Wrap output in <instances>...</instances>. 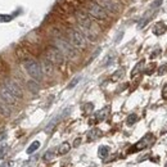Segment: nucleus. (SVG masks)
<instances>
[{"label":"nucleus","mask_w":167,"mask_h":167,"mask_svg":"<svg viewBox=\"0 0 167 167\" xmlns=\"http://www.w3.org/2000/svg\"><path fill=\"white\" fill-rule=\"evenodd\" d=\"M51 40H53V45H55L57 48H58L66 58H68V59H76L77 58V55H79L77 49L71 44V42L68 41V39H67L62 32H59L58 30H57L53 35H51Z\"/></svg>","instance_id":"1"},{"label":"nucleus","mask_w":167,"mask_h":167,"mask_svg":"<svg viewBox=\"0 0 167 167\" xmlns=\"http://www.w3.org/2000/svg\"><path fill=\"white\" fill-rule=\"evenodd\" d=\"M64 36L68 39V41L72 44L76 49L82 50L86 48V37L82 35V32L77 28L73 27H67L64 30Z\"/></svg>","instance_id":"2"},{"label":"nucleus","mask_w":167,"mask_h":167,"mask_svg":"<svg viewBox=\"0 0 167 167\" xmlns=\"http://www.w3.org/2000/svg\"><path fill=\"white\" fill-rule=\"evenodd\" d=\"M85 11L88 12V14L91 18H94V20L97 21H106L109 13L104 9L102 5H99V4L95 2H88L86 3V7H85Z\"/></svg>","instance_id":"3"},{"label":"nucleus","mask_w":167,"mask_h":167,"mask_svg":"<svg viewBox=\"0 0 167 167\" xmlns=\"http://www.w3.org/2000/svg\"><path fill=\"white\" fill-rule=\"evenodd\" d=\"M23 66H25V70L26 72L28 73L32 77V80H36V81H41L42 80V70H41V66L37 60H35L33 58H27L26 60H23Z\"/></svg>","instance_id":"4"},{"label":"nucleus","mask_w":167,"mask_h":167,"mask_svg":"<svg viewBox=\"0 0 167 167\" xmlns=\"http://www.w3.org/2000/svg\"><path fill=\"white\" fill-rule=\"evenodd\" d=\"M45 57L55 66H62L66 59V57L62 54V51L55 45H48L45 48Z\"/></svg>","instance_id":"5"},{"label":"nucleus","mask_w":167,"mask_h":167,"mask_svg":"<svg viewBox=\"0 0 167 167\" xmlns=\"http://www.w3.org/2000/svg\"><path fill=\"white\" fill-rule=\"evenodd\" d=\"M3 85H4V86H5L17 99H22L23 91H22V88L20 86V85H18L17 81H14V80H12V79H5V80L3 81Z\"/></svg>","instance_id":"6"},{"label":"nucleus","mask_w":167,"mask_h":167,"mask_svg":"<svg viewBox=\"0 0 167 167\" xmlns=\"http://www.w3.org/2000/svg\"><path fill=\"white\" fill-rule=\"evenodd\" d=\"M154 136H153V134H147V135L143 138V139H140L139 141L136 143L135 145H134L130 152H136V150H143V149H147V148H149L150 145H153V143H154Z\"/></svg>","instance_id":"7"},{"label":"nucleus","mask_w":167,"mask_h":167,"mask_svg":"<svg viewBox=\"0 0 167 167\" xmlns=\"http://www.w3.org/2000/svg\"><path fill=\"white\" fill-rule=\"evenodd\" d=\"M99 5H102L108 13L116 14L121 11V4L116 0H95Z\"/></svg>","instance_id":"8"},{"label":"nucleus","mask_w":167,"mask_h":167,"mask_svg":"<svg viewBox=\"0 0 167 167\" xmlns=\"http://www.w3.org/2000/svg\"><path fill=\"white\" fill-rule=\"evenodd\" d=\"M0 97H2V99L5 100L9 106H14V104L17 103V98L14 97V95L9 91V90L4 86L3 84L0 85Z\"/></svg>","instance_id":"9"},{"label":"nucleus","mask_w":167,"mask_h":167,"mask_svg":"<svg viewBox=\"0 0 167 167\" xmlns=\"http://www.w3.org/2000/svg\"><path fill=\"white\" fill-rule=\"evenodd\" d=\"M40 66H41V70H42V73L46 75V76H51L54 72V64L46 58L44 55L40 60Z\"/></svg>","instance_id":"10"},{"label":"nucleus","mask_w":167,"mask_h":167,"mask_svg":"<svg viewBox=\"0 0 167 167\" xmlns=\"http://www.w3.org/2000/svg\"><path fill=\"white\" fill-rule=\"evenodd\" d=\"M0 114L4 117H9L12 114V109L9 108V104L0 97Z\"/></svg>","instance_id":"11"},{"label":"nucleus","mask_w":167,"mask_h":167,"mask_svg":"<svg viewBox=\"0 0 167 167\" xmlns=\"http://www.w3.org/2000/svg\"><path fill=\"white\" fill-rule=\"evenodd\" d=\"M166 31H167V26L165 25L163 22H158L153 28V33L156 36H162Z\"/></svg>","instance_id":"12"},{"label":"nucleus","mask_w":167,"mask_h":167,"mask_svg":"<svg viewBox=\"0 0 167 167\" xmlns=\"http://www.w3.org/2000/svg\"><path fill=\"white\" fill-rule=\"evenodd\" d=\"M108 113H109V108L106 107V108L100 109V111H99L97 114H95V118H97V121H98V122H102V121H104V120L107 118Z\"/></svg>","instance_id":"13"},{"label":"nucleus","mask_w":167,"mask_h":167,"mask_svg":"<svg viewBox=\"0 0 167 167\" xmlns=\"http://www.w3.org/2000/svg\"><path fill=\"white\" fill-rule=\"evenodd\" d=\"M99 136H102V131L99 128H91L88 134V139L89 141H93V140H97Z\"/></svg>","instance_id":"14"},{"label":"nucleus","mask_w":167,"mask_h":167,"mask_svg":"<svg viewBox=\"0 0 167 167\" xmlns=\"http://www.w3.org/2000/svg\"><path fill=\"white\" fill-rule=\"evenodd\" d=\"M27 88H28V90H30L31 93H33V94L39 93V90H40V86H39V84H37L36 80L28 81V82H27Z\"/></svg>","instance_id":"15"},{"label":"nucleus","mask_w":167,"mask_h":167,"mask_svg":"<svg viewBox=\"0 0 167 167\" xmlns=\"http://www.w3.org/2000/svg\"><path fill=\"white\" fill-rule=\"evenodd\" d=\"M109 154V148L107 145H102V147H99V149H98V156H99V158H107Z\"/></svg>","instance_id":"16"},{"label":"nucleus","mask_w":167,"mask_h":167,"mask_svg":"<svg viewBox=\"0 0 167 167\" xmlns=\"http://www.w3.org/2000/svg\"><path fill=\"white\" fill-rule=\"evenodd\" d=\"M70 149H71V145L68 144V143H62V144L59 145V148H58V154H60V156L67 154L70 152Z\"/></svg>","instance_id":"17"},{"label":"nucleus","mask_w":167,"mask_h":167,"mask_svg":"<svg viewBox=\"0 0 167 167\" xmlns=\"http://www.w3.org/2000/svg\"><path fill=\"white\" fill-rule=\"evenodd\" d=\"M143 66H144V60H140L139 63H138L135 67H134V70H132V72H131V77H134V76H136L138 73H140V72H141Z\"/></svg>","instance_id":"18"},{"label":"nucleus","mask_w":167,"mask_h":167,"mask_svg":"<svg viewBox=\"0 0 167 167\" xmlns=\"http://www.w3.org/2000/svg\"><path fill=\"white\" fill-rule=\"evenodd\" d=\"M39 148H40V141H37V140L33 141L32 144L27 148V154H32L33 152H36L37 149H39Z\"/></svg>","instance_id":"19"},{"label":"nucleus","mask_w":167,"mask_h":167,"mask_svg":"<svg viewBox=\"0 0 167 167\" xmlns=\"http://www.w3.org/2000/svg\"><path fill=\"white\" fill-rule=\"evenodd\" d=\"M138 121V116L135 113H132V114H130V116L127 117V120H126V123H127V126H132L134 123H135Z\"/></svg>","instance_id":"20"},{"label":"nucleus","mask_w":167,"mask_h":167,"mask_svg":"<svg viewBox=\"0 0 167 167\" xmlns=\"http://www.w3.org/2000/svg\"><path fill=\"white\" fill-rule=\"evenodd\" d=\"M58 120H59V116H58V117H55V118H53V120L50 121V123H49V125L46 126L45 131H46V132H50L51 130H53V127H54V126L57 125V121H58Z\"/></svg>","instance_id":"21"},{"label":"nucleus","mask_w":167,"mask_h":167,"mask_svg":"<svg viewBox=\"0 0 167 167\" xmlns=\"http://www.w3.org/2000/svg\"><path fill=\"white\" fill-rule=\"evenodd\" d=\"M123 75H125V70H123V68H121V70L116 71V72H114V73L112 75V80H114V81H116V80H118V79H121Z\"/></svg>","instance_id":"22"},{"label":"nucleus","mask_w":167,"mask_h":167,"mask_svg":"<svg viewBox=\"0 0 167 167\" xmlns=\"http://www.w3.org/2000/svg\"><path fill=\"white\" fill-rule=\"evenodd\" d=\"M54 152L53 150H48V152H45V154H44V157H42V159H44L45 162H48V161H51L54 158Z\"/></svg>","instance_id":"23"},{"label":"nucleus","mask_w":167,"mask_h":167,"mask_svg":"<svg viewBox=\"0 0 167 167\" xmlns=\"http://www.w3.org/2000/svg\"><path fill=\"white\" fill-rule=\"evenodd\" d=\"M80 80H81L80 76H76L75 79H72V81H71V82L68 84V86H67V88H68V89H73V88L76 86V85H77V84L80 82Z\"/></svg>","instance_id":"24"},{"label":"nucleus","mask_w":167,"mask_h":167,"mask_svg":"<svg viewBox=\"0 0 167 167\" xmlns=\"http://www.w3.org/2000/svg\"><path fill=\"white\" fill-rule=\"evenodd\" d=\"M154 70H156V63H152V64H149L145 68V73L147 75H152V73L154 72Z\"/></svg>","instance_id":"25"},{"label":"nucleus","mask_w":167,"mask_h":167,"mask_svg":"<svg viewBox=\"0 0 167 167\" xmlns=\"http://www.w3.org/2000/svg\"><path fill=\"white\" fill-rule=\"evenodd\" d=\"M148 21H149V16H148V13H145V17L139 22V28H143V27H144L147 23H148Z\"/></svg>","instance_id":"26"},{"label":"nucleus","mask_w":167,"mask_h":167,"mask_svg":"<svg viewBox=\"0 0 167 167\" xmlns=\"http://www.w3.org/2000/svg\"><path fill=\"white\" fill-rule=\"evenodd\" d=\"M93 108H94L93 104L91 103H88V104H85V106H84V111L86 112V113H89V112L93 111Z\"/></svg>","instance_id":"27"},{"label":"nucleus","mask_w":167,"mask_h":167,"mask_svg":"<svg viewBox=\"0 0 167 167\" xmlns=\"http://www.w3.org/2000/svg\"><path fill=\"white\" fill-rule=\"evenodd\" d=\"M166 71H167V64L161 66V67H159V70H158V75H159V76L165 75V73H166Z\"/></svg>","instance_id":"28"},{"label":"nucleus","mask_w":167,"mask_h":167,"mask_svg":"<svg viewBox=\"0 0 167 167\" xmlns=\"http://www.w3.org/2000/svg\"><path fill=\"white\" fill-rule=\"evenodd\" d=\"M162 2H163V0H154V2L152 3V8H153V9H157L159 5H162Z\"/></svg>","instance_id":"29"},{"label":"nucleus","mask_w":167,"mask_h":167,"mask_svg":"<svg viewBox=\"0 0 167 167\" xmlns=\"http://www.w3.org/2000/svg\"><path fill=\"white\" fill-rule=\"evenodd\" d=\"M162 98L163 99H167V84L162 88Z\"/></svg>","instance_id":"30"},{"label":"nucleus","mask_w":167,"mask_h":167,"mask_svg":"<svg viewBox=\"0 0 167 167\" xmlns=\"http://www.w3.org/2000/svg\"><path fill=\"white\" fill-rule=\"evenodd\" d=\"M14 166V162L13 161H8V162H5V163H3L0 167H13Z\"/></svg>","instance_id":"31"},{"label":"nucleus","mask_w":167,"mask_h":167,"mask_svg":"<svg viewBox=\"0 0 167 167\" xmlns=\"http://www.w3.org/2000/svg\"><path fill=\"white\" fill-rule=\"evenodd\" d=\"M159 53H161V49H157L156 51H153V53H152V54H150V58H156V57H157V55H158Z\"/></svg>","instance_id":"32"},{"label":"nucleus","mask_w":167,"mask_h":167,"mask_svg":"<svg viewBox=\"0 0 167 167\" xmlns=\"http://www.w3.org/2000/svg\"><path fill=\"white\" fill-rule=\"evenodd\" d=\"M166 132H167V122L165 123V126L162 127V130H161V134H162V135H165Z\"/></svg>","instance_id":"33"},{"label":"nucleus","mask_w":167,"mask_h":167,"mask_svg":"<svg viewBox=\"0 0 167 167\" xmlns=\"http://www.w3.org/2000/svg\"><path fill=\"white\" fill-rule=\"evenodd\" d=\"M80 143H81V139H76V140H75V144H73V145H75V147H79V144H80Z\"/></svg>","instance_id":"34"},{"label":"nucleus","mask_w":167,"mask_h":167,"mask_svg":"<svg viewBox=\"0 0 167 167\" xmlns=\"http://www.w3.org/2000/svg\"><path fill=\"white\" fill-rule=\"evenodd\" d=\"M79 2L82 4V3H88V2H90V0H79Z\"/></svg>","instance_id":"35"},{"label":"nucleus","mask_w":167,"mask_h":167,"mask_svg":"<svg viewBox=\"0 0 167 167\" xmlns=\"http://www.w3.org/2000/svg\"><path fill=\"white\" fill-rule=\"evenodd\" d=\"M165 167H167V162H166V163H165Z\"/></svg>","instance_id":"36"}]
</instances>
